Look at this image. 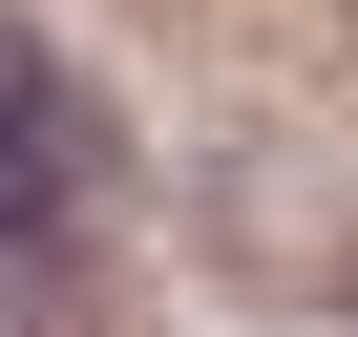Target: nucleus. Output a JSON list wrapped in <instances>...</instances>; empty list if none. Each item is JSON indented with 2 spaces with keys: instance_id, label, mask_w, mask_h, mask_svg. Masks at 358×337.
Returning a JSON list of instances; mask_svg holds the SVG:
<instances>
[{
  "instance_id": "obj_1",
  "label": "nucleus",
  "mask_w": 358,
  "mask_h": 337,
  "mask_svg": "<svg viewBox=\"0 0 358 337\" xmlns=\"http://www.w3.org/2000/svg\"><path fill=\"white\" fill-rule=\"evenodd\" d=\"M85 190H106V148H85L64 64H43V43H0V232L64 253V232H85Z\"/></svg>"
}]
</instances>
